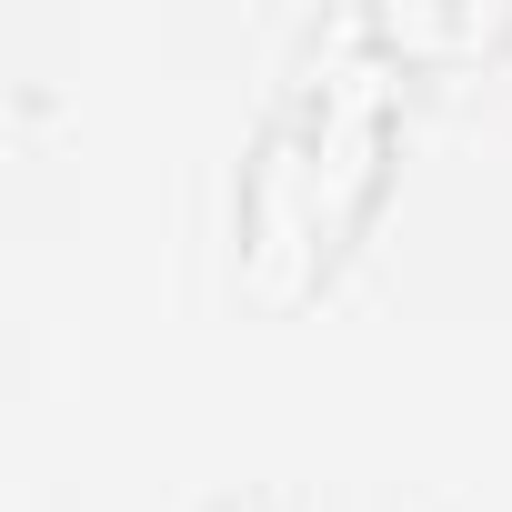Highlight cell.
Listing matches in <instances>:
<instances>
[{
	"mask_svg": "<svg viewBox=\"0 0 512 512\" xmlns=\"http://www.w3.org/2000/svg\"><path fill=\"white\" fill-rule=\"evenodd\" d=\"M392 91L402 71L382 61L372 21H332L322 51L292 71L272 101L262 141L241 161V292L302 312L382 211L392 181Z\"/></svg>",
	"mask_w": 512,
	"mask_h": 512,
	"instance_id": "obj_1",
	"label": "cell"
},
{
	"mask_svg": "<svg viewBox=\"0 0 512 512\" xmlns=\"http://www.w3.org/2000/svg\"><path fill=\"white\" fill-rule=\"evenodd\" d=\"M251 512H262V502H251Z\"/></svg>",
	"mask_w": 512,
	"mask_h": 512,
	"instance_id": "obj_2",
	"label": "cell"
}]
</instances>
